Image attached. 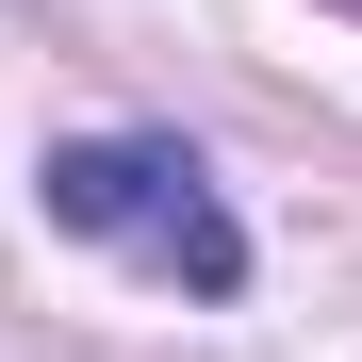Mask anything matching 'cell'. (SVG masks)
Returning a JSON list of instances; mask_svg holds the SVG:
<instances>
[{
	"mask_svg": "<svg viewBox=\"0 0 362 362\" xmlns=\"http://www.w3.org/2000/svg\"><path fill=\"white\" fill-rule=\"evenodd\" d=\"M33 198H49V230H83V247L148 264L181 296H247V230H230L214 165L181 148V132H66V148L33 165Z\"/></svg>",
	"mask_w": 362,
	"mask_h": 362,
	"instance_id": "cell-1",
	"label": "cell"
}]
</instances>
